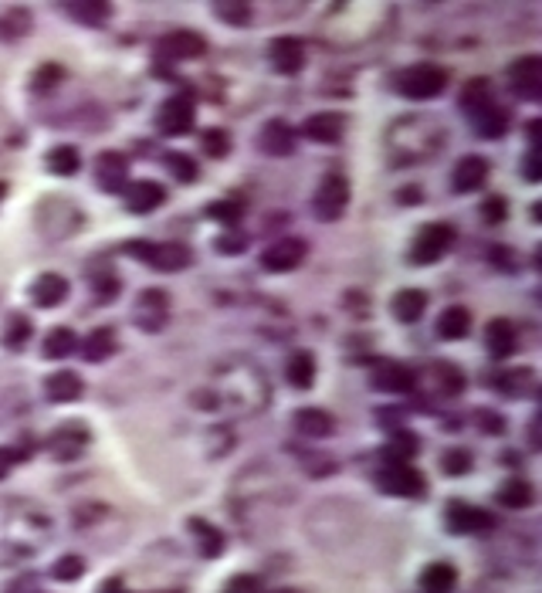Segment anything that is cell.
Segmentation results:
<instances>
[{
	"label": "cell",
	"mask_w": 542,
	"mask_h": 593,
	"mask_svg": "<svg viewBox=\"0 0 542 593\" xmlns=\"http://www.w3.org/2000/svg\"><path fill=\"white\" fill-rule=\"evenodd\" d=\"M122 251L146 261L153 272H180L190 265V248H183L177 241H129Z\"/></svg>",
	"instance_id": "cell-1"
},
{
	"label": "cell",
	"mask_w": 542,
	"mask_h": 593,
	"mask_svg": "<svg viewBox=\"0 0 542 593\" xmlns=\"http://www.w3.org/2000/svg\"><path fill=\"white\" fill-rule=\"evenodd\" d=\"M397 88L407 99H417V102H427V99H437V95L447 88V71L441 65H431V61H421V65H410L404 75H400Z\"/></svg>",
	"instance_id": "cell-2"
},
{
	"label": "cell",
	"mask_w": 542,
	"mask_h": 593,
	"mask_svg": "<svg viewBox=\"0 0 542 593\" xmlns=\"http://www.w3.org/2000/svg\"><path fill=\"white\" fill-rule=\"evenodd\" d=\"M455 244V227L451 224H441V221H434V224H424L414 237V248H410V261L414 265H434V261H441L451 251Z\"/></svg>",
	"instance_id": "cell-3"
},
{
	"label": "cell",
	"mask_w": 542,
	"mask_h": 593,
	"mask_svg": "<svg viewBox=\"0 0 542 593\" xmlns=\"http://www.w3.org/2000/svg\"><path fill=\"white\" fill-rule=\"evenodd\" d=\"M197 126V106L190 95H173L157 112V130L163 136H187Z\"/></svg>",
	"instance_id": "cell-4"
},
{
	"label": "cell",
	"mask_w": 542,
	"mask_h": 593,
	"mask_svg": "<svg viewBox=\"0 0 542 593\" xmlns=\"http://www.w3.org/2000/svg\"><path fill=\"white\" fill-rule=\"evenodd\" d=\"M315 213L322 221H339L346 213V203H350V180L343 173H329V177L319 183L315 190Z\"/></svg>",
	"instance_id": "cell-5"
},
{
	"label": "cell",
	"mask_w": 542,
	"mask_h": 593,
	"mask_svg": "<svg viewBox=\"0 0 542 593\" xmlns=\"http://www.w3.org/2000/svg\"><path fill=\"white\" fill-rule=\"evenodd\" d=\"M376 482H380V488L390 492V495H400V498L424 495V474L410 462H386V468L380 472Z\"/></svg>",
	"instance_id": "cell-6"
},
{
	"label": "cell",
	"mask_w": 542,
	"mask_h": 593,
	"mask_svg": "<svg viewBox=\"0 0 542 593\" xmlns=\"http://www.w3.org/2000/svg\"><path fill=\"white\" fill-rule=\"evenodd\" d=\"M305 255H309V244L302 237H281V241H275V244H268L261 251V268L275 275H285L291 268H299L302 261H305Z\"/></svg>",
	"instance_id": "cell-7"
},
{
	"label": "cell",
	"mask_w": 542,
	"mask_h": 593,
	"mask_svg": "<svg viewBox=\"0 0 542 593\" xmlns=\"http://www.w3.org/2000/svg\"><path fill=\"white\" fill-rule=\"evenodd\" d=\"M508 82L518 99H539L542 95V58L539 55H522L508 65Z\"/></svg>",
	"instance_id": "cell-8"
},
{
	"label": "cell",
	"mask_w": 542,
	"mask_h": 593,
	"mask_svg": "<svg viewBox=\"0 0 542 593\" xmlns=\"http://www.w3.org/2000/svg\"><path fill=\"white\" fill-rule=\"evenodd\" d=\"M159 58L163 61H190V58H200L207 51V41L204 35H197V31H173V35L159 37Z\"/></svg>",
	"instance_id": "cell-9"
},
{
	"label": "cell",
	"mask_w": 542,
	"mask_h": 593,
	"mask_svg": "<svg viewBox=\"0 0 542 593\" xmlns=\"http://www.w3.org/2000/svg\"><path fill=\"white\" fill-rule=\"evenodd\" d=\"M447 529L451 533H485V529H492L495 519L488 515L485 509H478V505H471V502H447Z\"/></svg>",
	"instance_id": "cell-10"
},
{
	"label": "cell",
	"mask_w": 542,
	"mask_h": 593,
	"mask_svg": "<svg viewBox=\"0 0 542 593\" xmlns=\"http://www.w3.org/2000/svg\"><path fill=\"white\" fill-rule=\"evenodd\" d=\"M167 308H169L167 292H159V288H146L143 296L136 298L133 316L146 332H159L163 326H167Z\"/></svg>",
	"instance_id": "cell-11"
},
{
	"label": "cell",
	"mask_w": 542,
	"mask_h": 593,
	"mask_svg": "<svg viewBox=\"0 0 542 593\" xmlns=\"http://www.w3.org/2000/svg\"><path fill=\"white\" fill-rule=\"evenodd\" d=\"M268 58H271V68L281 71V75H295L305 65V47H302L299 37L281 35L268 45Z\"/></svg>",
	"instance_id": "cell-12"
},
{
	"label": "cell",
	"mask_w": 542,
	"mask_h": 593,
	"mask_svg": "<svg viewBox=\"0 0 542 593\" xmlns=\"http://www.w3.org/2000/svg\"><path fill=\"white\" fill-rule=\"evenodd\" d=\"M96 180L106 193H122L129 187V163L119 153H102L96 163Z\"/></svg>",
	"instance_id": "cell-13"
},
{
	"label": "cell",
	"mask_w": 542,
	"mask_h": 593,
	"mask_svg": "<svg viewBox=\"0 0 542 593\" xmlns=\"http://www.w3.org/2000/svg\"><path fill=\"white\" fill-rule=\"evenodd\" d=\"M85 444H88V431H85L82 424H65V427H58V431L51 434V441H48L51 454H55L58 462H75V458L82 454Z\"/></svg>",
	"instance_id": "cell-14"
},
{
	"label": "cell",
	"mask_w": 542,
	"mask_h": 593,
	"mask_svg": "<svg viewBox=\"0 0 542 593\" xmlns=\"http://www.w3.org/2000/svg\"><path fill=\"white\" fill-rule=\"evenodd\" d=\"M343 130H346V119L339 112H315L302 122V136L312 142H339Z\"/></svg>",
	"instance_id": "cell-15"
},
{
	"label": "cell",
	"mask_w": 542,
	"mask_h": 593,
	"mask_svg": "<svg viewBox=\"0 0 542 593\" xmlns=\"http://www.w3.org/2000/svg\"><path fill=\"white\" fill-rule=\"evenodd\" d=\"M488 180V160L485 156H465L455 173H451V183H455V193H475L478 187H485Z\"/></svg>",
	"instance_id": "cell-16"
},
{
	"label": "cell",
	"mask_w": 542,
	"mask_h": 593,
	"mask_svg": "<svg viewBox=\"0 0 542 593\" xmlns=\"http://www.w3.org/2000/svg\"><path fill=\"white\" fill-rule=\"evenodd\" d=\"M291 427L305 438H329L336 431V417L322 411V407H302V411L291 414Z\"/></svg>",
	"instance_id": "cell-17"
},
{
	"label": "cell",
	"mask_w": 542,
	"mask_h": 593,
	"mask_svg": "<svg viewBox=\"0 0 542 593\" xmlns=\"http://www.w3.org/2000/svg\"><path fill=\"white\" fill-rule=\"evenodd\" d=\"M163 201H167V190L159 187V183H153V180H136V183L126 187V207L133 213L157 211Z\"/></svg>",
	"instance_id": "cell-18"
},
{
	"label": "cell",
	"mask_w": 542,
	"mask_h": 593,
	"mask_svg": "<svg viewBox=\"0 0 542 593\" xmlns=\"http://www.w3.org/2000/svg\"><path fill=\"white\" fill-rule=\"evenodd\" d=\"M485 346L495 359H508L518 349V332L508 319H492L485 329Z\"/></svg>",
	"instance_id": "cell-19"
},
{
	"label": "cell",
	"mask_w": 542,
	"mask_h": 593,
	"mask_svg": "<svg viewBox=\"0 0 542 593\" xmlns=\"http://www.w3.org/2000/svg\"><path fill=\"white\" fill-rule=\"evenodd\" d=\"M373 387L383 393H407L410 387H414V373H410L404 363L383 359V363H376V369H373Z\"/></svg>",
	"instance_id": "cell-20"
},
{
	"label": "cell",
	"mask_w": 542,
	"mask_h": 593,
	"mask_svg": "<svg viewBox=\"0 0 542 593\" xmlns=\"http://www.w3.org/2000/svg\"><path fill=\"white\" fill-rule=\"evenodd\" d=\"M258 146H261L268 156H289L291 150H295V132H291L289 122H281V119H271V122H265V126H261Z\"/></svg>",
	"instance_id": "cell-21"
},
{
	"label": "cell",
	"mask_w": 542,
	"mask_h": 593,
	"mask_svg": "<svg viewBox=\"0 0 542 593\" xmlns=\"http://www.w3.org/2000/svg\"><path fill=\"white\" fill-rule=\"evenodd\" d=\"M31 298H35L37 308H55L61 306L65 298H68V282H65V275L58 272H45L31 285Z\"/></svg>",
	"instance_id": "cell-22"
},
{
	"label": "cell",
	"mask_w": 542,
	"mask_h": 593,
	"mask_svg": "<svg viewBox=\"0 0 542 593\" xmlns=\"http://www.w3.org/2000/svg\"><path fill=\"white\" fill-rule=\"evenodd\" d=\"M82 377L72 373V369H58V373H51L45 380V393H48L55 403H68V401H78L82 397Z\"/></svg>",
	"instance_id": "cell-23"
},
{
	"label": "cell",
	"mask_w": 542,
	"mask_h": 593,
	"mask_svg": "<svg viewBox=\"0 0 542 593\" xmlns=\"http://www.w3.org/2000/svg\"><path fill=\"white\" fill-rule=\"evenodd\" d=\"M285 377L295 390H309L315 383V356L309 349H295L289 356V363H285Z\"/></svg>",
	"instance_id": "cell-24"
},
{
	"label": "cell",
	"mask_w": 542,
	"mask_h": 593,
	"mask_svg": "<svg viewBox=\"0 0 542 593\" xmlns=\"http://www.w3.org/2000/svg\"><path fill=\"white\" fill-rule=\"evenodd\" d=\"M471 332V312L465 306H447L437 316V336L441 339H465Z\"/></svg>",
	"instance_id": "cell-25"
},
{
	"label": "cell",
	"mask_w": 542,
	"mask_h": 593,
	"mask_svg": "<svg viewBox=\"0 0 542 593\" xmlns=\"http://www.w3.org/2000/svg\"><path fill=\"white\" fill-rule=\"evenodd\" d=\"M455 583H458V573L451 563H431L421 573V593H455Z\"/></svg>",
	"instance_id": "cell-26"
},
{
	"label": "cell",
	"mask_w": 542,
	"mask_h": 593,
	"mask_svg": "<svg viewBox=\"0 0 542 593\" xmlns=\"http://www.w3.org/2000/svg\"><path fill=\"white\" fill-rule=\"evenodd\" d=\"M65 14L72 21L85 24V27H102L112 17V7L102 4V0H82V4H65Z\"/></svg>",
	"instance_id": "cell-27"
},
{
	"label": "cell",
	"mask_w": 542,
	"mask_h": 593,
	"mask_svg": "<svg viewBox=\"0 0 542 593\" xmlns=\"http://www.w3.org/2000/svg\"><path fill=\"white\" fill-rule=\"evenodd\" d=\"M431 383L441 397H458V393L465 390V373H461L455 363H434Z\"/></svg>",
	"instance_id": "cell-28"
},
{
	"label": "cell",
	"mask_w": 542,
	"mask_h": 593,
	"mask_svg": "<svg viewBox=\"0 0 542 593\" xmlns=\"http://www.w3.org/2000/svg\"><path fill=\"white\" fill-rule=\"evenodd\" d=\"M394 316L400 322H417L424 316V308H427V296H424L421 288H404L394 296Z\"/></svg>",
	"instance_id": "cell-29"
},
{
	"label": "cell",
	"mask_w": 542,
	"mask_h": 593,
	"mask_svg": "<svg viewBox=\"0 0 542 593\" xmlns=\"http://www.w3.org/2000/svg\"><path fill=\"white\" fill-rule=\"evenodd\" d=\"M112 353H116V332L112 329H96L85 336L82 356L88 363H102V359H108Z\"/></svg>",
	"instance_id": "cell-30"
},
{
	"label": "cell",
	"mask_w": 542,
	"mask_h": 593,
	"mask_svg": "<svg viewBox=\"0 0 542 593\" xmlns=\"http://www.w3.org/2000/svg\"><path fill=\"white\" fill-rule=\"evenodd\" d=\"M485 106H492V82L488 78H471V82H465V88H461V109L468 116H475Z\"/></svg>",
	"instance_id": "cell-31"
},
{
	"label": "cell",
	"mask_w": 542,
	"mask_h": 593,
	"mask_svg": "<svg viewBox=\"0 0 542 593\" xmlns=\"http://www.w3.org/2000/svg\"><path fill=\"white\" fill-rule=\"evenodd\" d=\"M75 349H78V336H75L72 329H51L48 336H45V346H41V353H45V359H65V356H72Z\"/></svg>",
	"instance_id": "cell-32"
},
{
	"label": "cell",
	"mask_w": 542,
	"mask_h": 593,
	"mask_svg": "<svg viewBox=\"0 0 542 593\" xmlns=\"http://www.w3.org/2000/svg\"><path fill=\"white\" fill-rule=\"evenodd\" d=\"M498 505L506 509H529L532 505V485L526 478H508L506 485L498 488Z\"/></svg>",
	"instance_id": "cell-33"
},
{
	"label": "cell",
	"mask_w": 542,
	"mask_h": 593,
	"mask_svg": "<svg viewBox=\"0 0 542 593\" xmlns=\"http://www.w3.org/2000/svg\"><path fill=\"white\" fill-rule=\"evenodd\" d=\"M475 130H478V136H485V140H498V136H506V112L495 106H485L482 112H475Z\"/></svg>",
	"instance_id": "cell-34"
},
{
	"label": "cell",
	"mask_w": 542,
	"mask_h": 593,
	"mask_svg": "<svg viewBox=\"0 0 542 593\" xmlns=\"http://www.w3.org/2000/svg\"><path fill=\"white\" fill-rule=\"evenodd\" d=\"M78 166H82V156L75 146H55L48 153V170L55 177H72V173H78Z\"/></svg>",
	"instance_id": "cell-35"
},
{
	"label": "cell",
	"mask_w": 542,
	"mask_h": 593,
	"mask_svg": "<svg viewBox=\"0 0 542 593\" xmlns=\"http://www.w3.org/2000/svg\"><path fill=\"white\" fill-rule=\"evenodd\" d=\"M190 529L200 539H197V546H200V553H204L207 559H214L224 553V536H220V529H214V525H207L204 519H190Z\"/></svg>",
	"instance_id": "cell-36"
},
{
	"label": "cell",
	"mask_w": 542,
	"mask_h": 593,
	"mask_svg": "<svg viewBox=\"0 0 542 593\" xmlns=\"http://www.w3.org/2000/svg\"><path fill=\"white\" fill-rule=\"evenodd\" d=\"M214 14L224 24H230V27H248L251 4H244V0H220V4H214Z\"/></svg>",
	"instance_id": "cell-37"
},
{
	"label": "cell",
	"mask_w": 542,
	"mask_h": 593,
	"mask_svg": "<svg viewBox=\"0 0 542 593\" xmlns=\"http://www.w3.org/2000/svg\"><path fill=\"white\" fill-rule=\"evenodd\" d=\"M0 339H4L7 349H21L31 339V322L25 316H11V319L4 322V329H0Z\"/></svg>",
	"instance_id": "cell-38"
},
{
	"label": "cell",
	"mask_w": 542,
	"mask_h": 593,
	"mask_svg": "<svg viewBox=\"0 0 542 593\" xmlns=\"http://www.w3.org/2000/svg\"><path fill=\"white\" fill-rule=\"evenodd\" d=\"M163 166H167L169 173L180 180V183H190V180L200 177V166L193 163L187 153H167V156H163Z\"/></svg>",
	"instance_id": "cell-39"
},
{
	"label": "cell",
	"mask_w": 542,
	"mask_h": 593,
	"mask_svg": "<svg viewBox=\"0 0 542 593\" xmlns=\"http://www.w3.org/2000/svg\"><path fill=\"white\" fill-rule=\"evenodd\" d=\"M417 438L414 434H407V431H397L394 434V441H390V448H386V462H407V458H414L417 454Z\"/></svg>",
	"instance_id": "cell-40"
},
{
	"label": "cell",
	"mask_w": 542,
	"mask_h": 593,
	"mask_svg": "<svg viewBox=\"0 0 542 593\" xmlns=\"http://www.w3.org/2000/svg\"><path fill=\"white\" fill-rule=\"evenodd\" d=\"M85 573V559L82 557H61L55 567H51V577L58 583H75Z\"/></svg>",
	"instance_id": "cell-41"
},
{
	"label": "cell",
	"mask_w": 542,
	"mask_h": 593,
	"mask_svg": "<svg viewBox=\"0 0 542 593\" xmlns=\"http://www.w3.org/2000/svg\"><path fill=\"white\" fill-rule=\"evenodd\" d=\"M200 146H204L207 156H214V160H224L230 153V136L224 130H207L200 136Z\"/></svg>",
	"instance_id": "cell-42"
},
{
	"label": "cell",
	"mask_w": 542,
	"mask_h": 593,
	"mask_svg": "<svg viewBox=\"0 0 542 593\" xmlns=\"http://www.w3.org/2000/svg\"><path fill=\"white\" fill-rule=\"evenodd\" d=\"M31 27V14L27 11H7L0 17V37H21Z\"/></svg>",
	"instance_id": "cell-43"
},
{
	"label": "cell",
	"mask_w": 542,
	"mask_h": 593,
	"mask_svg": "<svg viewBox=\"0 0 542 593\" xmlns=\"http://www.w3.org/2000/svg\"><path fill=\"white\" fill-rule=\"evenodd\" d=\"M241 213H244V207L238 201H217L207 207V217H210V221H220V224H238Z\"/></svg>",
	"instance_id": "cell-44"
},
{
	"label": "cell",
	"mask_w": 542,
	"mask_h": 593,
	"mask_svg": "<svg viewBox=\"0 0 542 593\" xmlns=\"http://www.w3.org/2000/svg\"><path fill=\"white\" fill-rule=\"evenodd\" d=\"M498 387L506 393H529L536 387V377H532V369H518V373H502L498 377Z\"/></svg>",
	"instance_id": "cell-45"
},
{
	"label": "cell",
	"mask_w": 542,
	"mask_h": 593,
	"mask_svg": "<svg viewBox=\"0 0 542 593\" xmlns=\"http://www.w3.org/2000/svg\"><path fill=\"white\" fill-rule=\"evenodd\" d=\"M61 75H65V71H61V65H41V68L35 71V82H31V88H35V92H51V88L61 82Z\"/></svg>",
	"instance_id": "cell-46"
},
{
	"label": "cell",
	"mask_w": 542,
	"mask_h": 593,
	"mask_svg": "<svg viewBox=\"0 0 542 593\" xmlns=\"http://www.w3.org/2000/svg\"><path fill=\"white\" fill-rule=\"evenodd\" d=\"M441 468H445L447 474H465V472H471V454L465 448H451L441 458Z\"/></svg>",
	"instance_id": "cell-47"
},
{
	"label": "cell",
	"mask_w": 542,
	"mask_h": 593,
	"mask_svg": "<svg viewBox=\"0 0 542 593\" xmlns=\"http://www.w3.org/2000/svg\"><path fill=\"white\" fill-rule=\"evenodd\" d=\"M224 593H265V590H261V580H258V577H251V573H238L234 580H228Z\"/></svg>",
	"instance_id": "cell-48"
},
{
	"label": "cell",
	"mask_w": 542,
	"mask_h": 593,
	"mask_svg": "<svg viewBox=\"0 0 542 593\" xmlns=\"http://www.w3.org/2000/svg\"><path fill=\"white\" fill-rule=\"evenodd\" d=\"M508 213V203L502 201V197H488V201L482 203V217L488 221V224H502Z\"/></svg>",
	"instance_id": "cell-49"
},
{
	"label": "cell",
	"mask_w": 542,
	"mask_h": 593,
	"mask_svg": "<svg viewBox=\"0 0 542 593\" xmlns=\"http://www.w3.org/2000/svg\"><path fill=\"white\" fill-rule=\"evenodd\" d=\"M96 292H98V302H112L116 292H119V278L116 275H102L96 282Z\"/></svg>",
	"instance_id": "cell-50"
},
{
	"label": "cell",
	"mask_w": 542,
	"mask_h": 593,
	"mask_svg": "<svg viewBox=\"0 0 542 593\" xmlns=\"http://www.w3.org/2000/svg\"><path fill=\"white\" fill-rule=\"evenodd\" d=\"M475 421L485 427V434H502V431H506L502 417L495 414V411H478V414H475Z\"/></svg>",
	"instance_id": "cell-51"
},
{
	"label": "cell",
	"mask_w": 542,
	"mask_h": 593,
	"mask_svg": "<svg viewBox=\"0 0 542 593\" xmlns=\"http://www.w3.org/2000/svg\"><path fill=\"white\" fill-rule=\"evenodd\" d=\"M244 248H248V241H244L241 234H224L217 241V251H220V255H241Z\"/></svg>",
	"instance_id": "cell-52"
},
{
	"label": "cell",
	"mask_w": 542,
	"mask_h": 593,
	"mask_svg": "<svg viewBox=\"0 0 542 593\" xmlns=\"http://www.w3.org/2000/svg\"><path fill=\"white\" fill-rule=\"evenodd\" d=\"M17 462H21V458H17V451H14V448H0V482L11 474V468Z\"/></svg>",
	"instance_id": "cell-53"
},
{
	"label": "cell",
	"mask_w": 542,
	"mask_h": 593,
	"mask_svg": "<svg viewBox=\"0 0 542 593\" xmlns=\"http://www.w3.org/2000/svg\"><path fill=\"white\" fill-rule=\"evenodd\" d=\"M526 177H529L532 183L539 180V156H536V150H532V153L526 156Z\"/></svg>",
	"instance_id": "cell-54"
},
{
	"label": "cell",
	"mask_w": 542,
	"mask_h": 593,
	"mask_svg": "<svg viewBox=\"0 0 542 593\" xmlns=\"http://www.w3.org/2000/svg\"><path fill=\"white\" fill-rule=\"evenodd\" d=\"M4 193H7V187H4V183H0V201H4Z\"/></svg>",
	"instance_id": "cell-55"
}]
</instances>
